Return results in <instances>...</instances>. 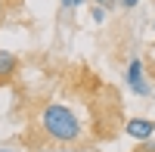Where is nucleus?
Segmentation results:
<instances>
[{"mask_svg": "<svg viewBox=\"0 0 155 152\" xmlns=\"http://www.w3.org/2000/svg\"><path fill=\"white\" fill-rule=\"evenodd\" d=\"M37 124H41V131L50 137V140H56V143H78L81 134H84L78 115L68 106H62V103H47L41 109Z\"/></svg>", "mask_w": 155, "mask_h": 152, "instance_id": "f257e3e1", "label": "nucleus"}, {"mask_svg": "<svg viewBox=\"0 0 155 152\" xmlns=\"http://www.w3.org/2000/svg\"><path fill=\"white\" fill-rule=\"evenodd\" d=\"M124 78H127V87L137 93V96H149V84H146V74H143V62L140 59H130L127 62V71H124Z\"/></svg>", "mask_w": 155, "mask_h": 152, "instance_id": "f03ea898", "label": "nucleus"}, {"mask_svg": "<svg viewBox=\"0 0 155 152\" xmlns=\"http://www.w3.org/2000/svg\"><path fill=\"white\" fill-rule=\"evenodd\" d=\"M124 131H127V137L146 143V140H152V134H155V121H149V118H130Z\"/></svg>", "mask_w": 155, "mask_h": 152, "instance_id": "7ed1b4c3", "label": "nucleus"}, {"mask_svg": "<svg viewBox=\"0 0 155 152\" xmlns=\"http://www.w3.org/2000/svg\"><path fill=\"white\" fill-rule=\"evenodd\" d=\"M16 68H19L16 53H9V50H0V87L9 84V78L16 74Z\"/></svg>", "mask_w": 155, "mask_h": 152, "instance_id": "20e7f679", "label": "nucleus"}, {"mask_svg": "<svg viewBox=\"0 0 155 152\" xmlns=\"http://www.w3.org/2000/svg\"><path fill=\"white\" fill-rule=\"evenodd\" d=\"M90 16H93L96 25H102V22H106V6H93V9H90Z\"/></svg>", "mask_w": 155, "mask_h": 152, "instance_id": "39448f33", "label": "nucleus"}, {"mask_svg": "<svg viewBox=\"0 0 155 152\" xmlns=\"http://www.w3.org/2000/svg\"><path fill=\"white\" fill-rule=\"evenodd\" d=\"M90 3H96V6H106V9H115V0H90Z\"/></svg>", "mask_w": 155, "mask_h": 152, "instance_id": "423d86ee", "label": "nucleus"}, {"mask_svg": "<svg viewBox=\"0 0 155 152\" xmlns=\"http://www.w3.org/2000/svg\"><path fill=\"white\" fill-rule=\"evenodd\" d=\"M140 152H155V143H152V140H146L143 146H140Z\"/></svg>", "mask_w": 155, "mask_h": 152, "instance_id": "0eeeda50", "label": "nucleus"}, {"mask_svg": "<svg viewBox=\"0 0 155 152\" xmlns=\"http://www.w3.org/2000/svg\"><path fill=\"white\" fill-rule=\"evenodd\" d=\"M137 3H140V0H121V6H127V9H134Z\"/></svg>", "mask_w": 155, "mask_h": 152, "instance_id": "6e6552de", "label": "nucleus"}, {"mask_svg": "<svg viewBox=\"0 0 155 152\" xmlns=\"http://www.w3.org/2000/svg\"><path fill=\"white\" fill-rule=\"evenodd\" d=\"M62 6H65V9H71V6H74V0H62Z\"/></svg>", "mask_w": 155, "mask_h": 152, "instance_id": "1a4fd4ad", "label": "nucleus"}, {"mask_svg": "<svg viewBox=\"0 0 155 152\" xmlns=\"http://www.w3.org/2000/svg\"><path fill=\"white\" fill-rule=\"evenodd\" d=\"M78 3H90V0H74V6H78Z\"/></svg>", "mask_w": 155, "mask_h": 152, "instance_id": "9d476101", "label": "nucleus"}, {"mask_svg": "<svg viewBox=\"0 0 155 152\" xmlns=\"http://www.w3.org/2000/svg\"><path fill=\"white\" fill-rule=\"evenodd\" d=\"M0 152H19V149H0Z\"/></svg>", "mask_w": 155, "mask_h": 152, "instance_id": "9b49d317", "label": "nucleus"}, {"mask_svg": "<svg viewBox=\"0 0 155 152\" xmlns=\"http://www.w3.org/2000/svg\"><path fill=\"white\" fill-rule=\"evenodd\" d=\"M0 12H3V0H0Z\"/></svg>", "mask_w": 155, "mask_h": 152, "instance_id": "f8f14e48", "label": "nucleus"}, {"mask_svg": "<svg viewBox=\"0 0 155 152\" xmlns=\"http://www.w3.org/2000/svg\"><path fill=\"white\" fill-rule=\"evenodd\" d=\"M152 28H155V22H152Z\"/></svg>", "mask_w": 155, "mask_h": 152, "instance_id": "ddd939ff", "label": "nucleus"}]
</instances>
